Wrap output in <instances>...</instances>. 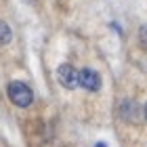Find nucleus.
<instances>
[{
	"label": "nucleus",
	"instance_id": "obj_1",
	"mask_svg": "<svg viewBox=\"0 0 147 147\" xmlns=\"http://www.w3.org/2000/svg\"><path fill=\"white\" fill-rule=\"evenodd\" d=\"M6 95H9L11 103L17 105V107H30V105L34 103V92H32V88L25 82H21V80H13V82H9V86H6Z\"/></svg>",
	"mask_w": 147,
	"mask_h": 147
},
{
	"label": "nucleus",
	"instance_id": "obj_2",
	"mask_svg": "<svg viewBox=\"0 0 147 147\" xmlns=\"http://www.w3.org/2000/svg\"><path fill=\"white\" fill-rule=\"evenodd\" d=\"M57 80H59V84H61L63 88L74 90L78 86V69L74 67V65H69V63L59 65L57 67Z\"/></svg>",
	"mask_w": 147,
	"mask_h": 147
},
{
	"label": "nucleus",
	"instance_id": "obj_3",
	"mask_svg": "<svg viewBox=\"0 0 147 147\" xmlns=\"http://www.w3.org/2000/svg\"><path fill=\"white\" fill-rule=\"evenodd\" d=\"M78 86H82L84 90H90V92H97L101 88V76L90 69V67H84L78 71Z\"/></svg>",
	"mask_w": 147,
	"mask_h": 147
},
{
	"label": "nucleus",
	"instance_id": "obj_4",
	"mask_svg": "<svg viewBox=\"0 0 147 147\" xmlns=\"http://www.w3.org/2000/svg\"><path fill=\"white\" fill-rule=\"evenodd\" d=\"M120 116H122L126 122H137L139 118V105L135 101H124L120 105Z\"/></svg>",
	"mask_w": 147,
	"mask_h": 147
},
{
	"label": "nucleus",
	"instance_id": "obj_5",
	"mask_svg": "<svg viewBox=\"0 0 147 147\" xmlns=\"http://www.w3.org/2000/svg\"><path fill=\"white\" fill-rule=\"evenodd\" d=\"M11 40H13V32L9 28V23L0 19V44H9Z\"/></svg>",
	"mask_w": 147,
	"mask_h": 147
},
{
	"label": "nucleus",
	"instance_id": "obj_6",
	"mask_svg": "<svg viewBox=\"0 0 147 147\" xmlns=\"http://www.w3.org/2000/svg\"><path fill=\"white\" fill-rule=\"evenodd\" d=\"M139 34H141V40H143V44L147 46V25H143V28H141V32H139Z\"/></svg>",
	"mask_w": 147,
	"mask_h": 147
},
{
	"label": "nucleus",
	"instance_id": "obj_7",
	"mask_svg": "<svg viewBox=\"0 0 147 147\" xmlns=\"http://www.w3.org/2000/svg\"><path fill=\"white\" fill-rule=\"evenodd\" d=\"M95 147H107V145H105V143H97Z\"/></svg>",
	"mask_w": 147,
	"mask_h": 147
},
{
	"label": "nucleus",
	"instance_id": "obj_8",
	"mask_svg": "<svg viewBox=\"0 0 147 147\" xmlns=\"http://www.w3.org/2000/svg\"><path fill=\"white\" fill-rule=\"evenodd\" d=\"M143 113H145V120H147V103H145V109H143Z\"/></svg>",
	"mask_w": 147,
	"mask_h": 147
}]
</instances>
